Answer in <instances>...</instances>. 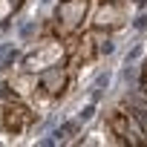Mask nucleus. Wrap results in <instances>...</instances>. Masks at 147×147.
<instances>
[{"mask_svg":"<svg viewBox=\"0 0 147 147\" xmlns=\"http://www.w3.org/2000/svg\"><path fill=\"white\" fill-rule=\"evenodd\" d=\"M55 84H63V72H61V69H49V72H46V87L52 90ZM52 92H55V90H52Z\"/></svg>","mask_w":147,"mask_h":147,"instance_id":"1","label":"nucleus"},{"mask_svg":"<svg viewBox=\"0 0 147 147\" xmlns=\"http://www.w3.org/2000/svg\"><path fill=\"white\" fill-rule=\"evenodd\" d=\"M92 115H95V104H87V107H81V110H78V115H75V118H78L81 124H87V121H92Z\"/></svg>","mask_w":147,"mask_h":147,"instance_id":"2","label":"nucleus"},{"mask_svg":"<svg viewBox=\"0 0 147 147\" xmlns=\"http://www.w3.org/2000/svg\"><path fill=\"white\" fill-rule=\"evenodd\" d=\"M35 29H38V23H35V20H29V23H23V26H20V38H23V40H29V38L35 35Z\"/></svg>","mask_w":147,"mask_h":147,"instance_id":"3","label":"nucleus"},{"mask_svg":"<svg viewBox=\"0 0 147 147\" xmlns=\"http://www.w3.org/2000/svg\"><path fill=\"white\" fill-rule=\"evenodd\" d=\"M138 55H141V46H136V49H133V52H127V63H133V61H136V58H138Z\"/></svg>","mask_w":147,"mask_h":147,"instance_id":"4","label":"nucleus"},{"mask_svg":"<svg viewBox=\"0 0 147 147\" xmlns=\"http://www.w3.org/2000/svg\"><path fill=\"white\" fill-rule=\"evenodd\" d=\"M136 29H147V15H141V18L136 20Z\"/></svg>","mask_w":147,"mask_h":147,"instance_id":"5","label":"nucleus"},{"mask_svg":"<svg viewBox=\"0 0 147 147\" xmlns=\"http://www.w3.org/2000/svg\"><path fill=\"white\" fill-rule=\"evenodd\" d=\"M40 3H43V6H49V3H52V0H40Z\"/></svg>","mask_w":147,"mask_h":147,"instance_id":"6","label":"nucleus"}]
</instances>
